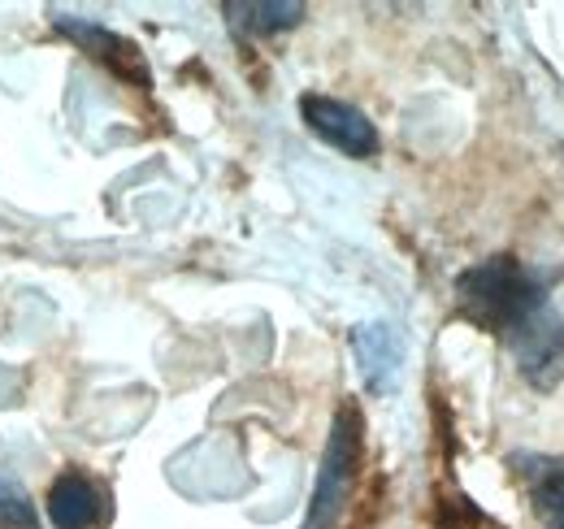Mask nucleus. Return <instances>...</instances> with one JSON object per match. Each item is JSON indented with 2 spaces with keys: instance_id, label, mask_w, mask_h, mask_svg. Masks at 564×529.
<instances>
[{
  "instance_id": "9d476101",
  "label": "nucleus",
  "mask_w": 564,
  "mask_h": 529,
  "mask_svg": "<svg viewBox=\"0 0 564 529\" xmlns=\"http://www.w3.org/2000/svg\"><path fill=\"white\" fill-rule=\"evenodd\" d=\"M0 526L4 529H35V508L26 490L13 482V473L0 468Z\"/></svg>"
},
{
  "instance_id": "423d86ee",
  "label": "nucleus",
  "mask_w": 564,
  "mask_h": 529,
  "mask_svg": "<svg viewBox=\"0 0 564 529\" xmlns=\"http://www.w3.org/2000/svg\"><path fill=\"white\" fill-rule=\"evenodd\" d=\"M352 352L356 365H360V378L373 396H387L395 382H400V360H404V338L373 322V326H356L352 331Z\"/></svg>"
},
{
  "instance_id": "0eeeda50",
  "label": "nucleus",
  "mask_w": 564,
  "mask_h": 529,
  "mask_svg": "<svg viewBox=\"0 0 564 529\" xmlns=\"http://www.w3.org/2000/svg\"><path fill=\"white\" fill-rule=\"evenodd\" d=\"M53 22H57V31H66V35H70L74 44H83V53L100 57V62L113 69V74L135 78L140 87L148 83V69H143L140 48H135L131 40L113 35V31H109V26H100V22H78V18H70V13H57Z\"/></svg>"
},
{
  "instance_id": "f257e3e1",
  "label": "nucleus",
  "mask_w": 564,
  "mask_h": 529,
  "mask_svg": "<svg viewBox=\"0 0 564 529\" xmlns=\"http://www.w3.org/2000/svg\"><path fill=\"white\" fill-rule=\"evenodd\" d=\"M456 304H460V313L474 326L512 338L534 313L547 309V291H543L539 273H530L521 261L491 257V261L474 264V269L460 273Z\"/></svg>"
},
{
  "instance_id": "6e6552de",
  "label": "nucleus",
  "mask_w": 564,
  "mask_h": 529,
  "mask_svg": "<svg viewBox=\"0 0 564 529\" xmlns=\"http://www.w3.org/2000/svg\"><path fill=\"white\" fill-rule=\"evenodd\" d=\"M534 517L547 529H564V461L556 456H517Z\"/></svg>"
},
{
  "instance_id": "39448f33",
  "label": "nucleus",
  "mask_w": 564,
  "mask_h": 529,
  "mask_svg": "<svg viewBox=\"0 0 564 529\" xmlns=\"http://www.w3.org/2000/svg\"><path fill=\"white\" fill-rule=\"evenodd\" d=\"M109 517H113V504H109V490L96 477L66 468L48 486V521L57 529H105Z\"/></svg>"
},
{
  "instance_id": "20e7f679",
  "label": "nucleus",
  "mask_w": 564,
  "mask_h": 529,
  "mask_svg": "<svg viewBox=\"0 0 564 529\" xmlns=\"http://www.w3.org/2000/svg\"><path fill=\"white\" fill-rule=\"evenodd\" d=\"M300 118H304L308 131L317 134V139H326L330 148H339L344 156L365 161V156L378 152V131H373V122H369L356 105H348V100L308 91V96L300 100Z\"/></svg>"
},
{
  "instance_id": "1a4fd4ad",
  "label": "nucleus",
  "mask_w": 564,
  "mask_h": 529,
  "mask_svg": "<svg viewBox=\"0 0 564 529\" xmlns=\"http://www.w3.org/2000/svg\"><path fill=\"white\" fill-rule=\"evenodd\" d=\"M226 18L243 35H274L304 18V4H295V0H230Z\"/></svg>"
},
{
  "instance_id": "7ed1b4c3",
  "label": "nucleus",
  "mask_w": 564,
  "mask_h": 529,
  "mask_svg": "<svg viewBox=\"0 0 564 529\" xmlns=\"http://www.w3.org/2000/svg\"><path fill=\"white\" fill-rule=\"evenodd\" d=\"M512 343V356H517V369L530 387L539 391H552L564 382V317L547 304L543 313H534L521 331L508 338Z\"/></svg>"
},
{
  "instance_id": "f03ea898",
  "label": "nucleus",
  "mask_w": 564,
  "mask_h": 529,
  "mask_svg": "<svg viewBox=\"0 0 564 529\" xmlns=\"http://www.w3.org/2000/svg\"><path fill=\"white\" fill-rule=\"evenodd\" d=\"M360 447H365L360 412L352 403H344L335 412V425H330V439H326V456H322V473H317V486H313V499H308V512H304L300 529H339L344 508H348V499L356 490Z\"/></svg>"
}]
</instances>
